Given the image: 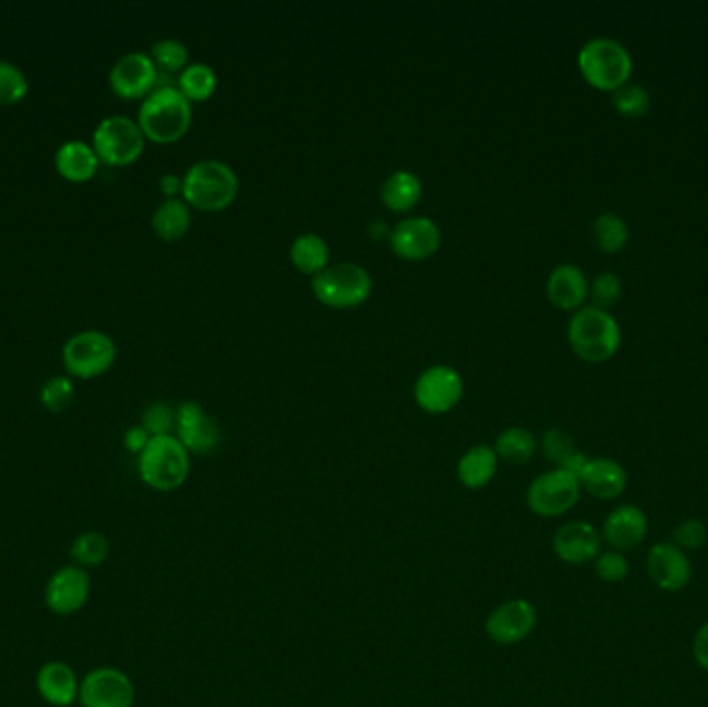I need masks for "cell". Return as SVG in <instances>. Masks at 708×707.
<instances>
[{
    "instance_id": "cell-1",
    "label": "cell",
    "mask_w": 708,
    "mask_h": 707,
    "mask_svg": "<svg viewBox=\"0 0 708 707\" xmlns=\"http://www.w3.org/2000/svg\"><path fill=\"white\" fill-rule=\"evenodd\" d=\"M193 123V105L179 87H156L140 106L137 125L145 140L156 144H175L182 140Z\"/></svg>"
},
{
    "instance_id": "cell-2",
    "label": "cell",
    "mask_w": 708,
    "mask_h": 707,
    "mask_svg": "<svg viewBox=\"0 0 708 707\" xmlns=\"http://www.w3.org/2000/svg\"><path fill=\"white\" fill-rule=\"evenodd\" d=\"M239 175L223 160H200L182 177V200L189 208L223 212L239 195Z\"/></svg>"
},
{
    "instance_id": "cell-3",
    "label": "cell",
    "mask_w": 708,
    "mask_h": 707,
    "mask_svg": "<svg viewBox=\"0 0 708 707\" xmlns=\"http://www.w3.org/2000/svg\"><path fill=\"white\" fill-rule=\"evenodd\" d=\"M567 343L583 361L605 363L617 354L622 331L611 313L588 305L572 315L567 324Z\"/></svg>"
},
{
    "instance_id": "cell-4",
    "label": "cell",
    "mask_w": 708,
    "mask_h": 707,
    "mask_svg": "<svg viewBox=\"0 0 708 707\" xmlns=\"http://www.w3.org/2000/svg\"><path fill=\"white\" fill-rule=\"evenodd\" d=\"M143 483L156 492H175L191 474V455L175 434L154 436L137 457Z\"/></svg>"
},
{
    "instance_id": "cell-5",
    "label": "cell",
    "mask_w": 708,
    "mask_h": 707,
    "mask_svg": "<svg viewBox=\"0 0 708 707\" xmlns=\"http://www.w3.org/2000/svg\"><path fill=\"white\" fill-rule=\"evenodd\" d=\"M578 69L588 85L613 94L629 84L634 63L624 44L611 38H595L580 48Z\"/></svg>"
},
{
    "instance_id": "cell-6",
    "label": "cell",
    "mask_w": 708,
    "mask_h": 707,
    "mask_svg": "<svg viewBox=\"0 0 708 707\" xmlns=\"http://www.w3.org/2000/svg\"><path fill=\"white\" fill-rule=\"evenodd\" d=\"M315 299L329 310H355L373 292V278L361 264L340 262L327 266L311 283Z\"/></svg>"
},
{
    "instance_id": "cell-7",
    "label": "cell",
    "mask_w": 708,
    "mask_h": 707,
    "mask_svg": "<svg viewBox=\"0 0 708 707\" xmlns=\"http://www.w3.org/2000/svg\"><path fill=\"white\" fill-rule=\"evenodd\" d=\"M92 147L104 165L129 167L140 160L145 149V135L137 121L124 115H115L106 117L100 121V125L96 127Z\"/></svg>"
},
{
    "instance_id": "cell-8",
    "label": "cell",
    "mask_w": 708,
    "mask_h": 707,
    "mask_svg": "<svg viewBox=\"0 0 708 707\" xmlns=\"http://www.w3.org/2000/svg\"><path fill=\"white\" fill-rule=\"evenodd\" d=\"M580 481L564 469H551L532 479L527 490L530 513L543 519H555L569 513L580 500Z\"/></svg>"
},
{
    "instance_id": "cell-9",
    "label": "cell",
    "mask_w": 708,
    "mask_h": 707,
    "mask_svg": "<svg viewBox=\"0 0 708 707\" xmlns=\"http://www.w3.org/2000/svg\"><path fill=\"white\" fill-rule=\"evenodd\" d=\"M62 361L73 378L89 380L108 372L117 361V345L100 331H83L67 340Z\"/></svg>"
},
{
    "instance_id": "cell-10",
    "label": "cell",
    "mask_w": 708,
    "mask_h": 707,
    "mask_svg": "<svg viewBox=\"0 0 708 707\" xmlns=\"http://www.w3.org/2000/svg\"><path fill=\"white\" fill-rule=\"evenodd\" d=\"M465 395V380L449 366H431L415 382V400L431 416H444L458 407Z\"/></svg>"
},
{
    "instance_id": "cell-11",
    "label": "cell",
    "mask_w": 708,
    "mask_h": 707,
    "mask_svg": "<svg viewBox=\"0 0 708 707\" xmlns=\"http://www.w3.org/2000/svg\"><path fill=\"white\" fill-rule=\"evenodd\" d=\"M77 704L82 707H133L135 685L121 668L100 666L83 676Z\"/></svg>"
},
{
    "instance_id": "cell-12",
    "label": "cell",
    "mask_w": 708,
    "mask_h": 707,
    "mask_svg": "<svg viewBox=\"0 0 708 707\" xmlns=\"http://www.w3.org/2000/svg\"><path fill=\"white\" fill-rule=\"evenodd\" d=\"M387 243L400 260L423 262L442 248V229L427 216H410L389 229Z\"/></svg>"
},
{
    "instance_id": "cell-13",
    "label": "cell",
    "mask_w": 708,
    "mask_h": 707,
    "mask_svg": "<svg viewBox=\"0 0 708 707\" xmlns=\"http://www.w3.org/2000/svg\"><path fill=\"white\" fill-rule=\"evenodd\" d=\"M92 594V577L89 573L77 566L67 564L52 573L44 589V602L50 612L59 616L77 614L89 600Z\"/></svg>"
},
{
    "instance_id": "cell-14",
    "label": "cell",
    "mask_w": 708,
    "mask_h": 707,
    "mask_svg": "<svg viewBox=\"0 0 708 707\" xmlns=\"http://www.w3.org/2000/svg\"><path fill=\"white\" fill-rule=\"evenodd\" d=\"M537 608L525 598H514L500 603L485 621V633L493 644H523L537 628Z\"/></svg>"
},
{
    "instance_id": "cell-15",
    "label": "cell",
    "mask_w": 708,
    "mask_h": 707,
    "mask_svg": "<svg viewBox=\"0 0 708 707\" xmlns=\"http://www.w3.org/2000/svg\"><path fill=\"white\" fill-rule=\"evenodd\" d=\"M175 430L189 455H212L223 444V430L218 421L207 416L195 400H184L177 407Z\"/></svg>"
},
{
    "instance_id": "cell-16",
    "label": "cell",
    "mask_w": 708,
    "mask_h": 707,
    "mask_svg": "<svg viewBox=\"0 0 708 707\" xmlns=\"http://www.w3.org/2000/svg\"><path fill=\"white\" fill-rule=\"evenodd\" d=\"M158 82V67L145 52H129L110 69L108 84L122 100H145Z\"/></svg>"
},
{
    "instance_id": "cell-17",
    "label": "cell",
    "mask_w": 708,
    "mask_h": 707,
    "mask_svg": "<svg viewBox=\"0 0 708 707\" xmlns=\"http://www.w3.org/2000/svg\"><path fill=\"white\" fill-rule=\"evenodd\" d=\"M647 571L650 582L668 594H677L692 582L688 554L673 541H659L648 550Z\"/></svg>"
},
{
    "instance_id": "cell-18",
    "label": "cell",
    "mask_w": 708,
    "mask_h": 707,
    "mask_svg": "<svg viewBox=\"0 0 708 707\" xmlns=\"http://www.w3.org/2000/svg\"><path fill=\"white\" fill-rule=\"evenodd\" d=\"M603 536L588 520H567L553 534V552L566 564H587L601 554Z\"/></svg>"
},
{
    "instance_id": "cell-19",
    "label": "cell",
    "mask_w": 708,
    "mask_h": 707,
    "mask_svg": "<svg viewBox=\"0 0 708 707\" xmlns=\"http://www.w3.org/2000/svg\"><path fill=\"white\" fill-rule=\"evenodd\" d=\"M648 534L647 513L636 504H622L613 508L603 523V540L608 541L611 550L627 552L638 548Z\"/></svg>"
},
{
    "instance_id": "cell-20",
    "label": "cell",
    "mask_w": 708,
    "mask_h": 707,
    "mask_svg": "<svg viewBox=\"0 0 708 707\" xmlns=\"http://www.w3.org/2000/svg\"><path fill=\"white\" fill-rule=\"evenodd\" d=\"M80 686L82 681L73 666L61 660L46 662L36 676V688L41 699L52 707L75 706L80 702Z\"/></svg>"
},
{
    "instance_id": "cell-21",
    "label": "cell",
    "mask_w": 708,
    "mask_h": 707,
    "mask_svg": "<svg viewBox=\"0 0 708 707\" xmlns=\"http://www.w3.org/2000/svg\"><path fill=\"white\" fill-rule=\"evenodd\" d=\"M578 481L592 499L615 500L626 492L627 474L613 458H588Z\"/></svg>"
},
{
    "instance_id": "cell-22",
    "label": "cell",
    "mask_w": 708,
    "mask_h": 707,
    "mask_svg": "<svg viewBox=\"0 0 708 707\" xmlns=\"http://www.w3.org/2000/svg\"><path fill=\"white\" fill-rule=\"evenodd\" d=\"M549 301L564 312H578L588 297L585 272L574 264H560L547 278Z\"/></svg>"
},
{
    "instance_id": "cell-23",
    "label": "cell",
    "mask_w": 708,
    "mask_h": 707,
    "mask_svg": "<svg viewBox=\"0 0 708 707\" xmlns=\"http://www.w3.org/2000/svg\"><path fill=\"white\" fill-rule=\"evenodd\" d=\"M55 167L59 175L73 183L89 181L100 167V158L96 156L94 147L80 140L64 142L55 154Z\"/></svg>"
},
{
    "instance_id": "cell-24",
    "label": "cell",
    "mask_w": 708,
    "mask_h": 707,
    "mask_svg": "<svg viewBox=\"0 0 708 707\" xmlns=\"http://www.w3.org/2000/svg\"><path fill=\"white\" fill-rule=\"evenodd\" d=\"M497 467L500 458L495 455L493 446L477 444L468 448L458 460L456 476L466 490H483L495 478Z\"/></svg>"
},
{
    "instance_id": "cell-25",
    "label": "cell",
    "mask_w": 708,
    "mask_h": 707,
    "mask_svg": "<svg viewBox=\"0 0 708 707\" xmlns=\"http://www.w3.org/2000/svg\"><path fill=\"white\" fill-rule=\"evenodd\" d=\"M380 197L389 212L406 214L419 206L423 197V181L410 170H396L382 183Z\"/></svg>"
},
{
    "instance_id": "cell-26",
    "label": "cell",
    "mask_w": 708,
    "mask_h": 707,
    "mask_svg": "<svg viewBox=\"0 0 708 707\" xmlns=\"http://www.w3.org/2000/svg\"><path fill=\"white\" fill-rule=\"evenodd\" d=\"M288 255L297 271L313 278L329 266V248L325 239L315 232H304L297 237L288 250Z\"/></svg>"
},
{
    "instance_id": "cell-27",
    "label": "cell",
    "mask_w": 708,
    "mask_h": 707,
    "mask_svg": "<svg viewBox=\"0 0 708 707\" xmlns=\"http://www.w3.org/2000/svg\"><path fill=\"white\" fill-rule=\"evenodd\" d=\"M154 232L164 241H179L191 229V209L184 200H164L152 216Z\"/></svg>"
},
{
    "instance_id": "cell-28",
    "label": "cell",
    "mask_w": 708,
    "mask_h": 707,
    "mask_svg": "<svg viewBox=\"0 0 708 707\" xmlns=\"http://www.w3.org/2000/svg\"><path fill=\"white\" fill-rule=\"evenodd\" d=\"M537 438L527 428H506L495 440V455L509 465H527L537 455Z\"/></svg>"
},
{
    "instance_id": "cell-29",
    "label": "cell",
    "mask_w": 708,
    "mask_h": 707,
    "mask_svg": "<svg viewBox=\"0 0 708 707\" xmlns=\"http://www.w3.org/2000/svg\"><path fill=\"white\" fill-rule=\"evenodd\" d=\"M177 87L182 96L193 103H207L218 89V75L207 63H189L181 73Z\"/></svg>"
},
{
    "instance_id": "cell-30",
    "label": "cell",
    "mask_w": 708,
    "mask_h": 707,
    "mask_svg": "<svg viewBox=\"0 0 708 707\" xmlns=\"http://www.w3.org/2000/svg\"><path fill=\"white\" fill-rule=\"evenodd\" d=\"M110 556V541L100 531L80 534L71 543V559L82 568H96Z\"/></svg>"
},
{
    "instance_id": "cell-31",
    "label": "cell",
    "mask_w": 708,
    "mask_h": 707,
    "mask_svg": "<svg viewBox=\"0 0 708 707\" xmlns=\"http://www.w3.org/2000/svg\"><path fill=\"white\" fill-rule=\"evenodd\" d=\"M592 235H595V243L603 253H620L626 248L629 229L622 216L605 212L595 220Z\"/></svg>"
},
{
    "instance_id": "cell-32",
    "label": "cell",
    "mask_w": 708,
    "mask_h": 707,
    "mask_svg": "<svg viewBox=\"0 0 708 707\" xmlns=\"http://www.w3.org/2000/svg\"><path fill=\"white\" fill-rule=\"evenodd\" d=\"M613 108L626 119H640L650 110V94L640 85L626 84L613 92Z\"/></svg>"
},
{
    "instance_id": "cell-33",
    "label": "cell",
    "mask_w": 708,
    "mask_h": 707,
    "mask_svg": "<svg viewBox=\"0 0 708 707\" xmlns=\"http://www.w3.org/2000/svg\"><path fill=\"white\" fill-rule=\"evenodd\" d=\"M73 398H75V384L67 375H52L41 384V405L52 414H61L64 409H69Z\"/></svg>"
},
{
    "instance_id": "cell-34",
    "label": "cell",
    "mask_w": 708,
    "mask_h": 707,
    "mask_svg": "<svg viewBox=\"0 0 708 707\" xmlns=\"http://www.w3.org/2000/svg\"><path fill=\"white\" fill-rule=\"evenodd\" d=\"M27 92L29 84L20 67L9 61H0V105H17L27 96Z\"/></svg>"
},
{
    "instance_id": "cell-35",
    "label": "cell",
    "mask_w": 708,
    "mask_h": 707,
    "mask_svg": "<svg viewBox=\"0 0 708 707\" xmlns=\"http://www.w3.org/2000/svg\"><path fill=\"white\" fill-rule=\"evenodd\" d=\"M152 61L164 73H181L189 64V50L179 40H160L152 46Z\"/></svg>"
},
{
    "instance_id": "cell-36",
    "label": "cell",
    "mask_w": 708,
    "mask_h": 707,
    "mask_svg": "<svg viewBox=\"0 0 708 707\" xmlns=\"http://www.w3.org/2000/svg\"><path fill=\"white\" fill-rule=\"evenodd\" d=\"M622 280L617 274L613 272H603L599 274L590 287H588V295L592 299V308L597 310H603V312H609V308H613L620 297H622Z\"/></svg>"
},
{
    "instance_id": "cell-37",
    "label": "cell",
    "mask_w": 708,
    "mask_h": 707,
    "mask_svg": "<svg viewBox=\"0 0 708 707\" xmlns=\"http://www.w3.org/2000/svg\"><path fill=\"white\" fill-rule=\"evenodd\" d=\"M149 436H168L177 426V411L166 403H152L143 411L142 423Z\"/></svg>"
},
{
    "instance_id": "cell-38",
    "label": "cell",
    "mask_w": 708,
    "mask_h": 707,
    "mask_svg": "<svg viewBox=\"0 0 708 707\" xmlns=\"http://www.w3.org/2000/svg\"><path fill=\"white\" fill-rule=\"evenodd\" d=\"M541 451H543L547 460L562 467L567 458L576 453V446H574V440L567 432L560 430V428H551L541 438Z\"/></svg>"
},
{
    "instance_id": "cell-39",
    "label": "cell",
    "mask_w": 708,
    "mask_h": 707,
    "mask_svg": "<svg viewBox=\"0 0 708 707\" xmlns=\"http://www.w3.org/2000/svg\"><path fill=\"white\" fill-rule=\"evenodd\" d=\"M595 573L601 582L605 583H622L629 573V562H627L624 552L617 550H608L601 552L595 561Z\"/></svg>"
},
{
    "instance_id": "cell-40",
    "label": "cell",
    "mask_w": 708,
    "mask_h": 707,
    "mask_svg": "<svg viewBox=\"0 0 708 707\" xmlns=\"http://www.w3.org/2000/svg\"><path fill=\"white\" fill-rule=\"evenodd\" d=\"M708 540V527L705 520L700 519H684L677 523V527L673 529V543L688 552V550H698L703 548Z\"/></svg>"
},
{
    "instance_id": "cell-41",
    "label": "cell",
    "mask_w": 708,
    "mask_h": 707,
    "mask_svg": "<svg viewBox=\"0 0 708 707\" xmlns=\"http://www.w3.org/2000/svg\"><path fill=\"white\" fill-rule=\"evenodd\" d=\"M149 440H152V436L147 434V430L143 428V426H133V428H129L127 432H124V436H122V444H124V448L131 453V455H142L143 451H145V446L149 444Z\"/></svg>"
},
{
    "instance_id": "cell-42",
    "label": "cell",
    "mask_w": 708,
    "mask_h": 707,
    "mask_svg": "<svg viewBox=\"0 0 708 707\" xmlns=\"http://www.w3.org/2000/svg\"><path fill=\"white\" fill-rule=\"evenodd\" d=\"M692 654H694L696 664L708 670V623L698 628V633L694 637V644H692Z\"/></svg>"
},
{
    "instance_id": "cell-43",
    "label": "cell",
    "mask_w": 708,
    "mask_h": 707,
    "mask_svg": "<svg viewBox=\"0 0 708 707\" xmlns=\"http://www.w3.org/2000/svg\"><path fill=\"white\" fill-rule=\"evenodd\" d=\"M160 191L166 200H177V195H182V179L179 175L166 172L160 177Z\"/></svg>"
}]
</instances>
